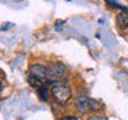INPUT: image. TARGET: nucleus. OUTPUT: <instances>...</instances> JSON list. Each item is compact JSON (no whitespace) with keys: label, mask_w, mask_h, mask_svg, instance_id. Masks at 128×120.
<instances>
[{"label":"nucleus","mask_w":128,"mask_h":120,"mask_svg":"<svg viewBox=\"0 0 128 120\" xmlns=\"http://www.w3.org/2000/svg\"><path fill=\"white\" fill-rule=\"evenodd\" d=\"M51 95L54 96L55 102L60 106H67L72 99V90L67 82H60L51 84Z\"/></svg>","instance_id":"f257e3e1"},{"label":"nucleus","mask_w":128,"mask_h":120,"mask_svg":"<svg viewBox=\"0 0 128 120\" xmlns=\"http://www.w3.org/2000/svg\"><path fill=\"white\" fill-rule=\"evenodd\" d=\"M68 76L67 67L62 63H54L48 68V76H47V83L48 84H55L60 82H66Z\"/></svg>","instance_id":"f03ea898"},{"label":"nucleus","mask_w":128,"mask_h":120,"mask_svg":"<svg viewBox=\"0 0 128 120\" xmlns=\"http://www.w3.org/2000/svg\"><path fill=\"white\" fill-rule=\"evenodd\" d=\"M75 107L79 114H84L86 111H96L100 107V103L87 96H79L75 100Z\"/></svg>","instance_id":"7ed1b4c3"},{"label":"nucleus","mask_w":128,"mask_h":120,"mask_svg":"<svg viewBox=\"0 0 128 120\" xmlns=\"http://www.w3.org/2000/svg\"><path fill=\"white\" fill-rule=\"evenodd\" d=\"M28 76L36 78L42 82L47 83V76H48V68L43 64H32L28 68Z\"/></svg>","instance_id":"20e7f679"},{"label":"nucleus","mask_w":128,"mask_h":120,"mask_svg":"<svg viewBox=\"0 0 128 120\" xmlns=\"http://www.w3.org/2000/svg\"><path fill=\"white\" fill-rule=\"evenodd\" d=\"M116 27L120 31L128 30V12L127 11H123L118 15V18H116Z\"/></svg>","instance_id":"39448f33"},{"label":"nucleus","mask_w":128,"mask_h":120,"mask_svg":"<svg viewBox=\"0 0 128 120\" xmlns=\"http://www.w3.org/2000/svg\"><path fill=\"white\" fill-rule=\"evenodd\" d=\"M50 92H51V90H48V87L44 86V87L38 90V96L40 98L42 102H48V99H50Z\"/></svg>","instance_id":"423d86ee"},{"label":"nucleus","mask_w":128,"mask_h":120,"mask_svg":"<svg viewBox=\"0 0 128 120\" xmlns=\"http://www.w3.org/2000/svg\"><path fill=\"white\" fill-rule=\"evenodd\" d=\"M28 84L32 87V88H36V90H39V88H42L46 86V83L42 82V80H39V79H36V78H32V76H28Z\"/></svg>","instance_id":"0eeeda50"},{"label":"nucleus","mask_w":128,"mask_h":120,"mask_svg":"<svg viewBox=\"0 0 128 120\" xmlns=\"http://www.w3.org/2000/svg\"><path fill=\"white\" fill-rule=\"evenodd\" d=\"M106 2H107V4H110V6H112V7H116V8H120V10L126 11V8H124L123 6H120L118 0H106Z\"/></svg>","instance_id":"6e6552de"},{"label":"nucleus","mask_w":128,"mask_h":120,"mask_svg":"<svg viewBox=\"0 0 128 120\" xmlns=\"http://www.w3.org/2000/svg\"><path fill=\"white\" fill-rule=\"evenodd\" d=\"M88 120H108L106 116H102V115H95V116H91Z\"/></svg>","instance_id":"1a4fd4ad"},{"label":"nucleus","mask_w":128,"mask_h":120,"mask_svg":"<svg viewBox=\"0 0 128 120\" xmlns=\"http://www.w3.org/2000/svg\"><path fill=\"white\" fill-rule=\"evenodd\" d=\"M59 120H79V119L75 118V116H64V118L59 119Z\"/></svg>","instance_id":"9d476101"},{"label":"nucleus","mask_w":128,"mask_h":120,"mask_svg":"<svg viewBox=\"0 0 128 120\" xmlns=\"http://www.w3.org/2000/svg\"><path fill=\"white\" fill-rule=\"evenodd\" d=\"M3 84H4V75L3 72H0V90L3 88Z\"/></svg>","instance_id":"9b49d317"}]
</instances>
